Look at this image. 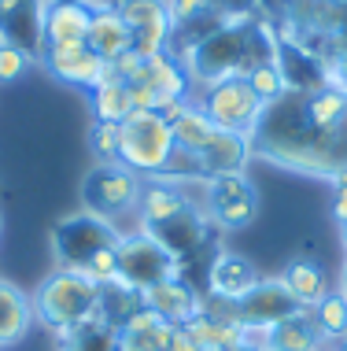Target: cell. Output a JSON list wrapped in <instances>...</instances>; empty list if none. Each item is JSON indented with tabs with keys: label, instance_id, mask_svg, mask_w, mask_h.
<instances>
[{
	"label": "cell",
	"instance_id": "ba28073f",
	"mask_svg": "<svg viewBox=\"0 0 347 351\" xmlns=\"http://www.w3.org/2000/svg\"><path fill=\"white\" fill-rule=\"evenodd\" d=\"M203 215L207 222H214L218 230H248L259 215V193L251 185L248 174H222L203 182Z\"/></svg>",
	"mask_w": 347,
	"mask_h": 351
},
{
	"label": "cell",
	"instance_id": "44dd1931",
	"mask_svg": "<svg viewBox=\"0 0 347 351\" xmlns=\"http://www.w3.org/2000/svg\"><path fill=\"white\" fill-rule=\"evenodd\" d=\"M34 326V303L23 289L0 278V348H15Z\"/></svg>",
	"mask_w": 347,
	"mask_h": 351
},
{
	"label": "cell",
	"instance_id": "5bb4252c",
	"mask_svg": "<svg viewBox=\"0 0 347 351\" xmlns=\"http://www.w3.org/2000/svg\"><path fill=\"white\" fill-rule=\"evenodd\" d=\"M192 207V196L185 193V185L166 182V178H148L140 185V204H137V218H140V230H155V226L170 222L181 211Z\"/></svg>",
	"mask_w": 347,
	"mask_h": 351
},
{
	"label": "cell",
	"instance_id": "cb8c5ba5",
	"mask_svg": "<svg viewBox=\"0 0 347 351\" xmlns=\"http://www.w3.org/2000/svg\"><path fill=\"white\" fill-rule=\"evenodd\" d=\"M322 333H318L311 311H299V315L277 322L274 329H270V348L277 351H322Z\"/></svg>",
	"mask_w": 347,
	"mask_h": 351
},
{
	"label": "cell",
	"instance_id": "2e32d148",
	"mask_svg": "<svg viewBox=\"0 0 347 351\" xmlns=\"http://www.w3.org/2000/svg\"><path fill=\"white\" fill-rule=\"evenodd\" d=\"M140 85H148V89L159 93V100L166 104V111L174 108V104H185L189 100V71L181 67V60L170 52H159V56H144V63H140V74H137Z\"/></svg>",
	"mask_w": 347,
	"mask_h": 351
},
{
	"label": "cell",
	"instance_id": "ffe728a7",
	"mask_svg": "<svg viewBox=\"0 0 347 351\" xmlns=\"http://www.w3.org/2000/svg\"><path fill=\"white\" fill-rule=\"evenodd\" d=\"M89 49L100 56L104 63H115L118 56L133 49V30L126 26V19L118 15V8H92V26H89Z\"/></svg>",
	"mask_w": 347,
	"mask_h": 351
},
{
	"label": "cell",
	"instance_id": "8992f818",
	"mask_svg": "<svg viewBox=\"0 0 347 351\" xmlns=\"http://www.w3.org/2000/svg\"><path fill=\"white\" fill-rule=\"evenodd\" d=\"M140 174H133L126 163H97L86 174V185H81V196H86V211L107 218H115L137 211L140 204Z\"/></svg>",
	"mask_w": 347,
	"mask_h": 351
},
{
	"label": "cell",
	"instance_id": "6da1fadb",
	"mask_svg": "<svg viewBox=\"0 0 347 351\" xmlns=\"http://www.w3.org/2000/svg\"><path fill=\"white\" fill-rule=\"evenodd\" d=\"M251 26H255V15H237L226 8V23H218L214 30H207L192 45H185V49H177L170 56L181 60L192 85L244 78L248 74V56H251Z\"/></svg>",
	"mask_w": 347,
	"mask_h": 351
},
{
	"label": "cell",
	"instance_id": "83f0119b",
	"mask_svg": "<svg viewBox=\"0 0 347 351\" xmlns=\"http://www.w3.org/2000/svg\"><path fill=\"white\" fill-rule=\"evenodd\" d=\"M248 85H251V93L262 100V108L266 104H274V100H281L288 93V82H285V74H281V67H277V60L274 63H259V67H251L248 74Z\"/></svg>",
	"mask_w": 347,
	"mask_h": 351
},
{
	"label": "cell",
	"instance_id": "9c48e42d",
	"mask_svg": "<svg viewBox=\"0 0 347 351\" xmlns=\"http://www.w3.org/2000/svg\"><path fill=\"white\" fill-rule=\"evenodd\" d=\"M115 8L126 19V26L133 30V49L140 56L170 52L174 19H170V4L166 0H118Z\"/></svg>",
	"mask_w": 347,
	"mask_h": 351
},
{
	"label": "cell",
	"instance_id": "ac0fdd59",
	"mask_svg": "<svg viewBox=\"0 0 347 351\" xmlns=\"http://www.w3.org/2000/svg\"><path fill=\"white\" fill-rule=\"evenodd\" d=\"M144 233H152L177 263H185L192 252L203 248V241H207V215L192 204L189 211H181L177 218H170V222L155 226V230H144Z\"/></svg>",
	"mask_w": 347,
	"mask_h": 351
},
{
	"label": "cell",
	"instance_id": "30bf717a",
	"mask_svg": "<svg viewBox=\"0 0 347 351\" xmlns=\"http://www.w3.org/2000/svg\"><path fill=\"white\" fill-rule=\"evenodd\" d=\"M37 56L44 60L49 74H55V78L67 82V85H81V89H92L100 78L115 74L111 63L100 60L89 45H44Z\"/></svg>",
	"mask_w": 347,
	"mask_h": 351
},
{
	"label": "cell",
	"instance_id": "277c9868",
	"mask_svg": "<svg viewBox=\"0 0 347 351\" xmlns=\"http://www.w3.org/2000/svg\"><path fill=\"white\" fill-rule=\"evenodd\" d=\"M118 237L122 233H118L115 222H107V218H100V215H92V211L67 215L63 222H55V230H52L55 263H60L63 270H86V263L97 252L115 248Z\"/></svg>",
	"mask_w": 347,
	"mask_h": 351
},
{
	"label": "cell",
	"instance_id": "d590c367",
	"mask_svg": "<svg viewBox=\"0 0 347 351\" xmlns=\"http://www.w3.org/2000/svg\"><path fill=\"white\" fill-rule=\"evenodd\" d=\"M340 230H344V233H340V241H344V252H347V226H340Z\"/></svg>",
	"mask_w": 347,
	"mask_h": 351
},
{
	"label": "cell",
	"instance_id": "1f68e13d",
	"mask_svg": "<svg viewBox=\"0 0 347 351\" xmlns=\"http://www.w3.org/2000/svg\"><path fill=\"white\" fill-rule=\"evenodd\" d=\"M329 182H333L336 189H347V167H344V170H336V174L329 178Z\"/></svg>",
	"mask_w": 347,
	"mask_h": 351
},
{
	"label": "cell",
	"instance_id": "9a60e30c",
	"mask_svg": "<svg viewBox=\"0 0 347 351\" xmlns=\"http://www.w3.org/2000/svg\"><path fill=\"white\" fill-rule=\"evenodd\" d=\"M140 303H144L148 311H155V315H163L166 322H174V326H185L192 315L203 311V296L192 289V285L181 281V274L152 285V289H144L140 292Z\"/></svg>",
	"mask_w": 347,
	"mask_h": 351
},
{
	"label": "cell",
	"instance_id": "d4e9b609",
	"mask_svg": "<svg viewBox=\"0 0 347 351\" xmlns=\"http://www.w3.org/2000/svg\"><path fill=\"white\" fill-rule=\"evenodd\" d=\"M89 104H92L97 122H126L133 115V108H129V85L122 78H115V74H107V78H100L92 85Z\"/></svg>",
	"mask_w": 347,
	"mask_h": 351
},
{
	"label": "cell",
	"instance_id": "e0dca14e",
	"mask_svg": "<svg viewBox=\"0 0 347 351\" xmlns=\"http://www.w3.org/2000/svg\"><path fill=\"white\" fill-rule=\"evenodd\" d=\"M251 156H255V148H251L248 134H233V130L214 126L211 141L200 152V163H203V174L207 178H222V174H244Z\"/></svg>",
	"mask_w": 347,
	"mask_h": 351
},
{
	"label": "cell",
	"instance_id": "e575fe53",
	"mask_svg": "<svg viewBox=\"0 0 347 351\" xmlns=\"http://www.w3.org/2000/svg\"><path fill=\"white\" fill-rule=\"evenodd\" d=\"M322 4H329V8H347V0H322Z\"/></svg>",
	"mask_w": 347,
	"mask_h": 351
},
{
	"label": "cell",
	"instance_id": "f35d334b",
	"mask_svg": "<svg viewBox=\"0 0 347 351\" xmlns=\"http://www.w3.org/2000/svg\"><path fill=\"white\" fill-rule=\"evenodd\" d=\"M262 351H277V348H262Z\"/></svg>",
	"mask_w": 347,
	"mask_h": 351
},
{
	"label": "cell",
	"instance_id": "484cf974",
	"mask_svg": "<svg viewBox=\"0 0 347 351\" xmlns=\"http://www.w3.org/2000/svg\"><path fill=\"white\" fill-rule=\"evenodd\" d=\"M60 351H122V340H118V326L104 318L100 311L92 322L78 326L70 337L60 340Z\"/></svg>",
	"mask_w": 347,
	"mask_h": 351
},
{
	"label": "cell",
	"instance_id": "7a4b0ae2",
	"mask_svg": "<svg viewBox=\"0 0 347 351\" xmlns=\"http://www.w3.org/2000/svg\"><path fill=\"white\" fill-rule=\"evenodd\" d=\"M34 322L52 329L55 337H70L78 326H86L100 315L104 303V285L86 278L81 270H55L34 289Z\"/></svg>",
	"mask_w": 347,
	"mask_h": 351
},
{
	"label": "cell",
	"instance_id": "ab89813d",
	"mask_svg": "<svg viewBox=\"0 0 347 351\" xmlns=\"http://www.w3.org/2000/svg\"><path fill=\"white\" fill-rule=\"evenodd\" d=\"M0 41H4V37H0Z\"/></svg>",
	"mask_w": 347,
	"mask_h": 351
},
{
	"label": "cell",
	"instance_id": "f1b7e54d",
	"mask_svg": "<svg viewBox=\"0 0 347 351\" xmlns=\"http://www.w3.org/2000/svg\"><path fill=\"white\" fill-rule=\"evenodd\" d=\"M122 148V122H97L92 126V152L100 163H118Z\"/></svg>",
	"mask_w": 347,
	"mask_h": 351
},
{
	"label": "cell",
	"instance_id": "4dcf8cb0",
	"mask_svg": "<svg viewBox=\"0 0 347 351\" xmlns=\"http://www.w3.org/2000/svg\"><path fill=\"white\" fill-rule=\"evenodd\" d=\"M333 218L340 226H347V189H336V196H333Z\"/></svg>",
	"mask_w": 347,
	"mask_h": 351
},
{
	"label": "cell",
	"instance_id": "4fadbf2b",
	"mask_svg": "<svg viewBox=\"0 0 347 351\" xmlns=\"http://www.w3.org/2000/svg\"><path fill=\"white\" fill-rule=\"evenodd\" d=\"M262 281V274L255 270V263L248 255L237 252H218L207 270V296L226 300V303H240L251 289Z\"/></svg>",
	"mask_w": 347,
	"mask_h": 351
},
{
	"label": "cell",
	"instance_id": "8d00e7d4",
	"mask_svg": "<svg viewBox=\"0 0 347 351\" xmlns=\"http://www.w3.org/2000/svg\"><path fill=\"white\" fill-rule=\"evenodd\" d=\"M336 351H347V340H340V344H336Z\"/></svg>",
	"mask_w": 347,
	"mask_h": 351
},
{
	"label": "cell",
	"instance_id": "7c38bea8",
	"mask_svg": "<svg viewBox=\"0 0 347 351\" xmlns=\"http://www.w3.org/2000/svg\"><path fill=\"white\" fill-rule=\"evenodd\" d=\"M92 26V4L44 0L41 8V49L44 45H86Z\"/></svg>",
	"mask_w": 347,
	"mask_h": 351
},
{
	"label": "cell",
	"instance_id": "f546056e",
	"mask_svg": "<svg viewBox=\"0 0 347 351\" xmlns=\"http://www.w3.org/2000/svg\"><path fill=\"white\" fill-rule=\"evenodd\" d=\"M30 63H34V52L18 49V45H12V41H0V82L23 78Z\"/></svg>",
	"mask_w": 347,
	"mask_h": 351
},
{
	"label": "cell",
	"instance_id": "5b68a950",
	"mask_svg": "<svg viewBox=\"0 0 347 351\" xmlns=\"http://www.w3.org/2000/svg\"><path fill=\"white\" fill-rule=\"evenodd\" d=\"M115 255H118V285L133 289L137 296L144 289H152V285L181 274V263H177L174 255L166 252L152 233H144V230L122 233Z\"/></svg>",
	"mask_w": 347,
	"mask_h": 351
},
{
	"label": "cell",
	"instance_id": "d6986e66",
	"mask_svg": "<svg viewBox=\"0 0 347 351\" xmlns=\"http://www.w3.org/2000/svg\"><path fill=\"white\" fill-rule=\"evenodd\" d=\"M170 337H174V322L148 311L144 303L118 326L122 351H170Z\"/></svg>",
	"mask_w": 347,
	"mask_h": 351
},
{
	"label": "cell",
	"instance_id": "3957f363",
	"mask_svg": "<svg viewBox=\"0 0 347 351\" xmlns=\"http://www.w3.org/2000/svg\"><path fill=\"white\" fill-rule=\"evenodd\" d=\"M174 152V130L163 111H133L122 122L118 163H126L140 178H159Z\"/></svg>",
	"mask_w": 347,
	"mask_h": 351
},
{
	"label": "cell",
	"instance_id": "74e56055",
	"mask_svg": "<svg viewBox=\"0 0 347 351\" xmlns=\"http://www.w3.org/2000/svg\"><path fill=\"white\" fill-rule=\"evenodd\" d=\"M78 4H97V0H78Z\"/></svg>",
	"mask_w": 347,
	"mask_h": 351
},
{
	"label": "cell",
	"instance_id": "4316f807",
	"mask_svg": "<svg viewBox=\"0 0 347 351\" xmlns=\"http://www.w3.org/2000/svg\"><path fill=\"white\" fill-rule=\"evenodd\" d=\"M311 318H314L322 340H333V344L347 340V300L340 292H329L318 307H311Z\"/></svg>",
	"mask_w": 347,
	"mask_h": 351
},
{
	"label": "cell",
	"instance_id": "d6a6232c",
	"mask_svg": "<svg viewBox=\"0 0 347 351\" xmlns=\"http://www.w3.org/2000/svg\"><path fill=\"white\" fill-rule=\"evenodd\" d=\"M340 296L347 300V259H344V270H340Z\"/></svg>",
	"mask_w": 347,
	"mask_h": 351
},
{
	"label": "cell",
	"instance_id": "603a6c76",
	"mask_svg": "<svg viewBox=\"0 0 347 351\" xmlns=\"http://www.w3.org/2000/svg\"><path fill=\"white\" fill-rule=\"evenodd\" d=\"M281 281H285V289L296 296V303L303 311H311L318 307L325 296H329V285H325V274L322 267H314V263H307V259H296V263H288L285 274H281Z\"/></svg>",
	"mask_w": 347,
	"mask_h": 351
},
{
	"label": "cell",
	"instance_id": "52a82bcc",
	"mask_svg": "<svg viewBox=\"0 0 347 351\" xmlns=\"http://www.w3.org/2000/svg\"><path fill=\"white\" fill-rule=\"evenodd\" d=\"M196 104L218 130H233V134H248V137L255 134L262 119V100L251 93L248 78H222L214 85H203V97Z\"/></svg>",
	"mask_w": 347,
	"mask_h": 351
},
{
	"label": "cell",
	"instance_id": "8fae6325",
	"mask_svg": "<svg viewBox=\"0 0 347 351\" xmlns=\"http://www.w3.org/2000/svg\"><path fill=\"white\" fill-rule=\"evenodd\" d=\"M299 311L303 307L296 303V296L285 289L281 278H262L255 289L237 303V318L244 322V326H266V329H274L277 322L292 318V315H299Z\"/></svg>",
	"mask_w": 347,
	"mask_h": 351
},
{
	"label": "cell",
	"instance_id": "7402d4cb",
	"mask_svg": "<svg viewBox=\"0 0 347 351\" xmlns=\"http://www.w3.org/2000/svg\"><path fill=\"white\" fill-rule=\"evenodd\" d=\"M166 119H170V130H174V145L189 148V152H196V156H200L203 145H207L211 134H214V122L203 115L196 100L174 104V108L166 111Z\"/></svg>",
	"mask_w": 347,
	"mask_h": 351
},
{
	"label": "cell",
	"instance_id": "836d02e7",
	"mask_svg": "<svg viewBox=\"0 0 347 351\" xmlns=\"http://www.w3.org/2000/svg\"><path fill=\"white\" fill-rule=\"evenodd\" d=\"M226 351H259V348H251V344H233V348H226Z\"/></svg>",
	"mask_w": 347,
	"mask_h": 351
}]
</instances>
